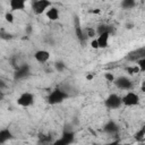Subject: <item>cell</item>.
Wrapping results in <instances>:
<instances>
[{"mask_svg":"<svg viewBox=\"0 0 145 145\" xmlns=\"http://www.w3.org/2000/svg\"><path fill=\"white\" fill-rule=\"evenodd\" d=\"M12 138V133L9 128L0 129V144H5Z\"/></svg>","mask_w":145,"mask_h":145,"instance_id":"obj_16","label":"cell"},{"mask_svg":"<svg viewBox=\"0 0 145 145\" xmlns=\"http://www.w3.org/2000/svg\"><path fill=\"white\" fill-rule=\"evenodd\" d=\"M29 74H31V67L28 65L24 63V65H20L16 68V70L14 72V78L16 80H19V79L26 78Z\"/></svg>","mask_w":145,"mask_h":145,"instance_id":"obj_7","label":"cell"},{"mask_svg":"<svg viewBox=\"0 0 145 145\" xmlns=\"http://www.w3.org/2000/svg\"><path fill=\"white\" fill-rule=\"evenodd\" d=\"M75 33H76L77 39H78L80 42H84V41L87 39V37H86V35L84 34L83 29H82V26H80L79 20H78V18H77V17H75Z\"/></svg>","mask_w":145,"mask_h":145,"instance_id":"obj_15","label":"cell"},{"mask_svg":"<svg viewBox=\"0 0 145 145\" xmlns=\"http://www.w3.org/2000/svg\"><path fill=\"white\" fill-rule=\"evenodd\" d=\"M113 83L119 89H122V91H130L133 88V82L130 80V78L126 76H120L118 78H114Z\"/></svg>","mask_w":145,"mask_h":145,"instance_id":"obj_6","label":"cell"},{"mask_svg":"<svg viewBox=\"0 0 145 145\" xmlns=\"http://www.w3.org/2000/svg\"><path fill=\"white\" fill-rule=\"evenodd\" d=\"M143 57H145V48H140V49H137L136 51L130 52L126 58L129 61H136V60H138Z\"/></svg>","mask_w":145,"mask_h":145,"instance_id":"obj_12","label":"cell"},{"mask_svg":"<svg viewBox=\"0 0 145 145\" xmlns=\"http://www.w3.org/2000/svg\"><path fill=\"white\" fill-rule=\"evenodd\" d=\"M104 104L109 110H117L122 105L121 96L116 93H112L104 100Z\"/></svg>","mask_w":145,"mask_h":145,"instance_id":"obj_2","label":"cell"},{"mask_svg":"<svg viewBox=\"0 0 145 145\" xmlns=\"http://www.w3.org/2000/svg\"><path fill=\"white\" fill-rule=\"evenodd\" d=\"M104 131L109 135H116L119 133V126L117 122H114L113 120H110L108 121L105 125H104Z\"/></svg>","mask_w":145,"mask_h":145,"instance_id":"obj_9","label":"cell"},{"mask_svg":"<svg viewBox=\"0 0 145 145\" xmlns=\"http://www.w3.org/2000/svg\"><path fill=\"white\" fill-rule=\"evenodd\" d=\"M33 103H34V95L31 92H24L17 97V104L23 108L31 106Z\"/></svg>","mask_w":145,"mask_h":145,"instance_id":"obj_5","label":"cell"},{"mask_svg":"<svg viewBox=\"0 0 145 145\" xmlns=\"http://www.w3.org/2000/svg\"><path fill=\"white\" fill-rule=\"evenodd\" d=\"M54 68L57 71H63L66 68V65L63 61H56L54 62Z\"/></svg>","mask_w":145,"mask_h":145,"instance_id":"obj_22","label":"cell"},{"mask_svg":"<svg viewBox=\"0 0 145 145\" xmlns=\"http://www.w3.org/2000/svg\"><path fill=\"white\" fill-rule=\"evenodd\" d=\"M0 36L2 37V39H5V40H10L12 36H11V34H8V33H5V32H1V34H0Z\"/></svg>","mask_w":145,"mask_h":145,"instance_id":"obj_26","label":"cell"},{"mask_svg":"<svg viewBox=\"0 0 145 145\" xmlns=\"http://www.w3.org/2000/svg\"><path fill=\"white\" fill-rule=\"evenodd\" d=\"M95 31H96V35L102 34V33H105V32L111 33V28H110V26H108V25H105V24H101V25H99L97 28H96Z\"/></svg>","mask_w":145,"mask_h":145,"instance_id":"obj_18","label":"cell"},{"mask_svg":"<svg viewBox=\"0 0 145 145\" xmlns=\"http://www.w3.org/2000/svg\"><path fill=\"white\" fill-rule=\"evenodd\" d=\"M136 62V65L138 66V68H139V71H145V57H143V58H140V59H138V60H136L135 61Z\"/></svg>","mask_w":145,"mask_h":145,"instance_id":"obj_21","label":"cell"},{"mask_svg":"<svg viewBox=\"0 0 145 145\" xmlns=\"http://www.w3.org/2000/svg\"><path fill=\"white\" fill-rule=\"evenodd\" d=\"M126 71H127L129 75H135V74H138V72H139V68H138L137 65H135V66H128V67L126 68Z\"/></svg>","mask_w":145,"mask_h":145,"instance_id":"obj_20","label":"cell"},{"mask_svg":"<svg viewBox=\"0 0 145 145\" xmlns=\"http://www.w3.org/2000/svg\"><path fill=\"white\" fill-rule=\"evenodd\" d=\"M93 78H94V75H93V74H87V75H86V79H87V80H92Z\"/></svg>","mask_w":145,"mask_h":145,"instance_id":"obj_28","label":"cell"},{"mask_svg":"<svg viewBox=\"0 0 145 145\" xmlns=\"http://www.w3.org/2000/svg\"><path fill=\"white\" fill-rule=\"evenodd\" d=\"M27 0H9V6L11 11H19L25 8V3Z\"/></svg>","mask_w":145,"mask_h":145,"instance_id":"obj_13","label":"cell"},{"mask_svg":"<svg viewBox=\"0 0 145 145\" xmlns=\"http://www.w3.org/2000/svg\"><path fill=\"white\" fill-rule=\"evenodd\" d=\"M68 97H69V94L66 91H63L61 88H54L48 95V103L51 104V105H56V104H59V103L63 102Z\"/></svg>","mask_w":145,"mask_h":145,"instance_id":"obj_1","label":"cell"},{"mask_svg":"<svg viewBox=\"0 0 145 145\" xmlns=\"http://www.w3.org/2000/svg\"><path fill=\"white\" fill-rule=\"evenodd\" d=\"M136 1L135 0H121V8L125 10H130L135 8Z\"/></svg>","mask_w":145,"mask_h":145,"instance_id":"obj_17","label":"cell"},{"mask_svg":"<svg viewBox=\"0 0 145 145\" xmlns=\"http://www.w3.org/2000/svg\"><path fill=\"white\" fill-rule=\"evenodd\" d=\"M144 138H145V127H142L135 134V139L138 140V142H142V140H144Z\"/></svg>","mask_w":145,"mask_h":145,"instance_id":"obj_19","label":"cell"},{"mask_svg":"<svg viewBox=\"0 0 145 145\" xmlns=\"http://www.w3.org/2000/svg\"><path fill=\"white\" fill-rule=\"evenodd\" d=\"M104 78L108 82H113L114 80V76H113L112 72H104Z\"/></svg>","mask_w":145,"mask_h":145,"instance_id":"obj_25","label":"cell"},{"mask_svg":"<svg viewBox=\"0 0 145 145\" xmlns=\"http://www.w3.org/2000/svg\"><path fill=\"white\" fill-rule=\"evenodd\" d=\"M91 48H92V49H99V44H97L96 39H93V40L91 41Z\"/></svg>","mask_w":145,"mask_h":145,"instance_id":"obj_27","label":"cell"},{"mask_svg":"<svg viewBox=\"0 0 145 145\" xmlns=\"http://www.w3.org/2000/svg\"><path fill=\"white\" fill-rule=\"evenodd\" d=\"M85 35H86V37H94V36L96 35V31H95L94 28H92V27H91V28H87Z\"/></svg>","mask_w":145,"mask_h":145,"instance_id":"obj_24","label":"cell"},{"mask_svg":"<svg viewBox=\"0 0 145 145\" xmlns=\"http://www.w3.org/2000/svg\"><path fill=\"white\" fill-rule=\"evenodd\" d=\"M34 58L36 61L43 63V62H46L49 59H50V52L46 51V50H37L35 53H34Z\"/></svg>","mask_w":145,"mask_h":145,"instance_id":"obj_11","label":"cell"},{"mask_svg":"<svg viewBox=\"0 0 145 145\" xmlns=\"http://www.w3.org/2000/svg\"><path fill=\"white\" fill-rule=\"evenodd\" d=\"M45 16L49 20H58L59 19V16H60V12H59V9L56 8V7H50L46 11H45Z\"/></svg>","mask_w":145,"mask_h":145,"instance_id":"obj_14","label":"cell"},{"mask_svg":"<svg viewBox=\"0 0 145 145\" xmlns=\"http://www.w3.org/2000/svg\"><path fill=\"white\" fill-rule=\"evenodd\" d=\"M5 19H6V22L7 23H14V20H15V17H14V15H12V12L11 11H7L6 14H5Z\"/></svg>","mask_w":145,"mask_h":145,"instance_id":"obj_23","label":"cell"},{"mask_svg":"<svg viewBox=\"0 0 145 145\" xmlns=\"http://www.w3.org/2000/svg\"><path fill=\"white\" fill-rule=\"evenodd\" d=\"M109 37H110V33H108V32L97 35L96 41H97V44H99V49H105L108 46Z\"/></svg>","mask_w":145,"mask_h":145,"instance_id":"obj_10","label":"cell"},{"mask_svg":"<svg viewBox=\"0 0 145 145\" xmlns=\"http://www.w3.org/2000/svg\"><path fill=\"white\" fill-rule=\"evenodd\" d=\"M93 14H100V9H95V10H92Z\"/></svg>","mask_w":145,"mask_h":145,"instance_id":"obj_30","label":"cell"},{"mask_svg":"<svg viewBox=\"0 0 145 145\" xmlns=\"http://www.w3.org/2000/svg\"><path fill=\"white\" fill-rule=\"evenodd\" d=\"M51 7V2L49 0H35L33 2L32 9L35 15H42L44 14L49 8Z\"/></svg>","mask_w":145,"mask_h":145,"instance_id":"obj_4","label":"cell"},{"mask_svg":"<svg viewBox=\"0 0 145 145\" xmlns=\"http://www.w3.org/2000/svg\"><path fill=\"white\" fill-rule=\"evenodd\" d=\"M74 136H75V133L71 131V130H65L62 133V136L59 140H57L56 143L57 144H63V145H67V144H70L72 140H74Z\"/></svg>","mask_w":145,"mask_h":145,"instance_id":"obj_8","label":"cell"},{"mask_svg":"<svg viewBox=\"0 0 145 145\" xmlns=\"http://www.w3.org/2000/svg\"><path fill=\"white\" fill-rule=\"evenodd\" d=\"M122 104L126 106H135L139 104V95L135 92H127L123 96H121Z\"/></svg>","mask_w":145,"mask_h":145,"instance_id":"obj_3","label":"cell"},{"mask_svg":"<svg viewBox=\"0 0 145 145\" xmlns=\"http://www.w3.org/2000/svg\"><path fill=\"white\" fill-rule=\"evenodd\" d=\"M5 87H6V83H5L3 80H1V79H0V91H1V89H3Z\"/></svg>","mask_w":145,"mask_h":145,"instance_id":"obj_29","label":"cell"}]
</instances>
